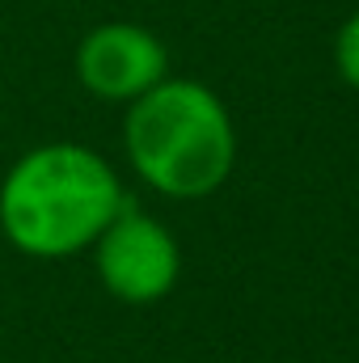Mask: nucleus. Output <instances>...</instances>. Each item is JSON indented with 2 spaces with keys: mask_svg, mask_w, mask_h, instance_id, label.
I'll use <instances>...</instances> for the list:
<instances>
[{
  "mask_svg": "<svg viewBox=\"0 0 359 363\" xmlns=\"http://www.w3.org/2000/svg\"><path fill=\"white\" fill-rule=\"evenodd\" d=\"M123 207L118 174L85 144H43L0 182V233L30 258L89 250Z\"/></svg>",
  "mask_w": 359,
  "mask_h": 363,
  "instance_id": "f257e3e1",
  "label": "nucleus"
},
{
  "mask_svg": "<svg viewBox=\"0 0 359 363\" xmlns=\"http://www.w3.org/2000/svg\"><path fill=\"white\" fill-rule=\"evenodd\" d=\"M123 144L136 174L170 199H207L237 165V127L228 106L203 81L165 77L127 101Z\"/></svg>",
  "mask_w": 359,
  "mask_h": 363,
  "instance_id": "f03ea898",
  "label": "nucleus"
},
{
  "mask_svg": "<svg viewBox=\"0 0 359 363\" xmlns=\"http://www.w3.org/2000/svg\"><path fill=\"white\" fill-rule=\"evenodd\" d=\"M93 262L101 287L123 304H157L174 291L182 274V250L174 233L136 211L131 203L106 224V233L93 241Z\"/></svg>",
  "mask_w": 359,
  "mask_h": 363,
  "instance_id": "7ed1b4c3",
  "label": "nucleus"
},
{
  "mask_svg": "<svg viewBox=\"0 0 359 363\" xmlns=\"http://www.w3.org/2000/svg\"><path fill=\"white\" fill-rule=\"evenodd\" d=\"M165 77V43L136 21H101L77 47V81L101 101H136Z\"/></svg>",
  "mask_w": 359,
  "mask_h": 363,
  "instance_id": "20e7f679",
  "label": "nucleus"
},
{
  "mask_svg": "<svg viewBox=\"0 0 359 363\" xmlns=\"http://www.w3.org/2000/svg\"><path fill=\"white\" fill-rule=\"evenodd\" d=\"M334 68H338V77L359 89V9L338 26V38H334Z\"/></svg>",
  "mask_w": 359,
  "mask_h": 363,
  "instance_id": "39448f33",
  "label": "nucleus"
}]
</instances>
